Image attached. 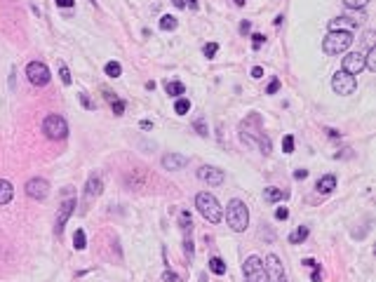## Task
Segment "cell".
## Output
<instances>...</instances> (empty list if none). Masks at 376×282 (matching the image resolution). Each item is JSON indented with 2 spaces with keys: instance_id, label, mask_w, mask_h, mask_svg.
<instances>
[{
  "instance_id": "6da1fadb",
  "label": "cell",
  "mask_w": 376,
  "mask_h": 282,
  "mask_svg": "<svg viewBox=\"0 0 376 282\" xmlns=\"http://www.w3.org/2000/svg\"><path fill=\"white\" fill-rule=\"evenodd\" d=\"M226 223L233 228L235 233H245L249 226V210L242 200H231L226 207Z\"/></svg>"
},
{
  "instance_id": "7a4b0ae2",
  "label": "cell",
  "mask_w": 376,
  "mask_h": 282,
  "mask_svg": "<svg viewBox=\"0 0 376 282\" xmlns=\"http://www.w3.org/2000/svg\"><path fill=\"white\" fill-rule=\"evenodd\" d=\"M195 207H198V212L205 216L210 223H219L223 219L221 205H219V200H216L212 193H198L195 195Z\"/></svg>"
},
{
  "instance_id": "3957f363",
  "label": "cell",
  "mask_w": 376,
  "mask_h": 282,
  "mask_svg": "<svg viewBox=\"0 0 376 282\" xmlns=\"http://www.w3.org/2000/svg\"><path fill=\"white\" fill-rule=\"evenodd\" d=\"M353 45V33H346V31H329L327 38L322 40V50L327 54H341Z\"/></svg>"
},
{
  "instance_id": "277c9868",
  "label": "cell",
  "mask_w": 376,
  "mask_h": 282,
  "mask_svg": "<svg viewBox=\"0 0 376 282\" xmlns=\"http://www.w3.org/2000/svg\"><path fill=\"white\" fill-rule=\"evenodd\" d=\"M43 132H45V137L54 139V141H61V139L68 137V125H66V120H64L61 116H54V113H52V116L45 118Z\"/></svg>"
},
{
  "instance_id": "5b68a950",
  "label": "cell",
  "mask_w": 376,
  "mask_h": 282,
  "mask_svg": "<svg viewBox=\"0 0 376 282\" xmlns=\"http://www.w3.org/2000/svg\"><path fill=\"white\" fill-rule=\"evenodd\" d=\"M355 87H358V80H355V76H350V73H346L341 68V71L334 73L332 78V89L336 94H341V97H348V94L355 92Z\"/></svg>"
},
{
  "instance_id": "8992f818",
  "label": "cell",
  "mask_w": 376,
  "mask_h": 282,
  "mask_svg": "<svg viewBox=\"0 0 376 282\" xmlns=\"http://www.w3.org/2000/svg\"><path fill=\"white\" fill-rule=\"evenodd\" d=\"M245 282H266V268L261 256H249L242 266Z\"/></svg>"
},
{
  "instance_id": "52a82bcc",
  "label": "cell",
  "mask_w": 376,
  "mask_h": 282,
  "mask_svg": "<svg viewBox=\"0 0 376 282\" xmlns=\"http://www.w3.org/2000/svg\"><path fill=\"white\" fill-rule=\"evenodd\" d=\"M264 268H266V282H287V271H285L282 261L275 254L266 256Z\"/></svg>"
},
{
  "instance_id": "ba28073f",
  "label": "cell",
  "mask_w": 376,
  "mask_h": 282,
  "mask_svg": "<svg viewBox=\"0 0 376 282\" xmlns=\"http://www.w3.org/2000/svg\"><path fill=\"white\" fill-rule=\"evenodd\" d=\"M26 78L31 80V85L43 87V85L50 83V68L45 66L43 61H31V64L26 66Z\"/></svg>"
},
{
  "instance_id": "9c48e42d",
  "label": "cell",
  "mask_w": 376,
  "mask_h": 282,
  "mask_svg": "<svg viewBox=\"0 0 376 282\" xmlns=\"http://www.w3.org/2000/svg\"><path fill=\"white\" fill-rule=\"evenodd\" d=\"M198 179L202 183H207V186H219L226 179V174H223V170H219L214 165H202L198 170Z\"/></svg>"
},
{
  "instance_id": "30bf717a",
  "label": "cell",
  "mask_w": 376,
  "mask_h": 282,
  "mask_svg": "<svg viewBox=\"0 0 376 282\" xmlns=\"http://www.w3.org/2000/svg\"><path fill=\"white\" fill-rule=\"evenodd\" d=\"M26 193L35 200H45L47 193H50V183L45 181V179L35 177V179H28L26 181Z\"/></svg>"
},
{
  "instance_id": "8fae6325",
  "label": "cell",
  "mask_w": 376,
  "mask_h": 282,
  "mask_svg": "<svg viewBox=\"0 0 376 282\" xmlns=\"http://www.w3.org/2000/svg\"><path fill=\"white\" fill-rule=\"evenodd\" d=\"M73 210H76V198H64V202H61V210L59 214H57V235H59L61 231H64V226H66L68 216L73 214Z\"/></svg>"
},
{
  "instance_id": "7c38bea8",
  "label": "cell",
  "mask_w": 376,
  "mask_h": 282,
  "mask_svg": "<svg viewBox=\"0 0 376 282\" xmlns=\"http://www.w3.org/2000/svg\"><path fill=\"white\" fill-rule=\"evenodd\" d=\"M343 71L355 76V73L365 71V57L360 54V52H350V54L343 57Z\"/></svg>"
},
{
  "instance_id": "4fadbf2b",
  "label": "cell",
  "mask_w": 376,
  "mask_h": 282,
  "mask_svg": "<svg viewBox=\"0 0 376 282\" xmlns=\"http://www.w3.org/2000/svg\"><path fill=\"white\" fill-rule=\"evenodd\" d=\"M188 165V158L181 153H167L165 158H162V167H165L167 172H177V170H183V167Z\"/></svg>"
},
{
  "instance_id": "5bb4252c",
  "label": "cell",
  "mask_w": 376,
  "mask_h": 282,
  "mask_svg": "<svg viewBox=\"0 0 376 282\" xmlns=\"http://www.w3.org/2000/svg\"><path fill=\"white\" fill-rule=\"evenodd\" d=\"M353 28H358L355 17H346V14H341V17H334L332 22H329V31H346V33H350Z\"/></svg>"
},
{
  "instance_id": "9a60e30c",
  "label": "cell",
  "mask_w": 376,
  "mask_h": 282,
  "mask_svg": "<svg viewBox=\"0 0 376 282\" xmlns=\"http://www.w3.org/2000/svg\"><path fill=\"white\" fill-rule=\"evenodd\" d=\"M336 188V177L334 174H325V177L317 181V193H332Z\"/></svg>"
},
{
  "instance_id": "2e32d148",
  "label": "cell",
  "mask_w": 376,
  "mask_h": 282,
  "mask_svg": "<svg viewBox=\"0 0 376 282\" xmlns=\"http://www.w3.org/2000/svg\"><path fill=\"white\" fill-rule=\"evenodd\" d=\"M101 188H104V183H101L99 177H89L85 193H87V198H97V195H101Z\"/></svg>"
},
{
  "instance_id": "e0dca14e",
  "label": "cell",
  "mask_w": 376,
  "mask_h": 282,
  "mask_svg": "<svg viewBox=\"0 0 376 282\" xmlns=\"http://www.w3.org/2000/svg\"><path fill=\"white\" fill-rule=\"evenodd\" d=\"M12 195H14L12 183L7 181V179H0V205H7V202L12 200Z\"/></svg>"
},
{
  "instance_id": "ac0fdd59",
  "label": "cell",
  "mask_w": 376,
  "mask_h": 282,
  "mask_svg": "<svg viewBox=\"0 0 376 282\" xmlns=\"http://www.w3.org/2000/svg\"><path fill=\"white\" fill-rule=\"evenodd\" d=\"M165 92L170 94V97H181V94L186 92V85L179 83V80H172V83L165 85Z\"/></svg>"
},
{
  "instance_id": "d6986e66",
  "label": "cell",
  "mask_w": 376,
  "mask_h": 282,
  "mask_svg": "<svg viewBox=\"0 0 376 282\" xmlns=\"http://www.w3.org/2000/svg\"><path fill=\"white\" fill-rule=\"evenodd\" d=\"M285 198V193H282L280 188H264V200L266 202H280V200Z\"/></svg>"
},
{
  "instance_id": "ffe728a7",
  "label": "cell",
  "mask_w": 376,
  "mask_h": 282,
  "mask_svg": "<svg viewBox=\"0 0 376 282\" xmlns=\"http://www.w3.org/2000/svg\"><path fill=\"white\" fill-rule=\"evenodd\" d=\"M308 238V226H299L296 231L289 235V242L292 245H299V242H304V240Z\"/></svg>"
},
{
  "instance_id": "44dd1931",
  "label": "cell",
  "mask_w": 376,
  "mask_h": 282,
  "mask_svg": "<svg viewBox=\"0 0 376 282\" xmlns=\"http://www.w3.org/2000/svg\"><path fill=\"white\" fill-rule=\"evenodd\" d=\"M210 271L216 273V275H223V273H226V261L219 259V256H212L210 259Z\"/></svg>"
},
{
  "instance_id": "7402d4cb",
  "label": "cell",
  "mask_w": 376,
  "mask_h": 282,
  "mask_svg": "<svg viewBox=\"0 0 376 282\" xmlns=\"http://www.w3.org/2000/svg\"><path fill=\"white\" fill-rule=\"evenodd\" d=\"M179 226H181L183 233H191V228H193V219H191V212H181V214H179Z\"/></svg>"
},
{
  "instance_id": "603a6c76",
  "label": "cell",
  "mask_w": 376,
  "mask_h": 282,
  "mask_svg": "<svg viewBox=\"0 0 376 282\" xmlns=\"http://www.w3.org/2000/svg\"><path fill=\"white\" fill-rule=\"evenodd\" d=\"M188 111H191V101H188V99H181V97H179L177 104H174V113H177V116H186Z\"/></svg>"
},
{
  "instance_id": "cb8c5ba5",
  "label": "cell",
  "mask_w": 376,
  "mask_h": 282,
  "mask_svg": "<svg viewBox=\"0 0 376 282\" xmlns=\"http://www.w3.org/2000/svg\"><path fill=\"white\" fill-rule=\"evenodd\" d=\"M177 26H179L177 17H170V14H165V17L160 19V28H162V31H174Z\"/></svg>"
},
{
  "instance_id": "d4e9b609",
  "label": "cell",
  "mask_w": 376,
  "mask_h": 282,
  "mask_svg": "<svg viewBox=\"0 0 376 282\" xmlns=\"http://www.w3.org/2000/svg\"><path fill=\"white\" fill-rule=\"evenodd\" d=\"M104 71H106V76H108V78H118L122 73V68H120V64H118V61H108Z\"/></svg>"
},
{
  "instance_id": "484cf974",
  "label": "cell",
  "mask_w": 376,
  "mask_h": 282,
  "mask_svg": "<svg viewBox=\"0 0 376 282\" xmlns=\"http://www.w3.org/2000/svg\"><path fill=\"white\" fill-rule=\"evenodd\" d=\"M256 141H259V151L264 155H271V139L266 137V134H259L256 137Z\"/></svg>"
},
{
  "instance_id": "4316f807",
  "label": "cell",
  "mask_w": 376,
  "mask_h": 282,
  "mask_svg": "<svg viewBox=\"0 0 376 282\" xmlns=\"http://www.w3.org/2000/svg\"><path fill=\"white\" fill-rule=\"evenodd\" d=\"M365 68L367 71H376V50L374 47H369V52H367V57H365Z\"/></svg>"
},
{
  "instance_id": "83f0119b",
  "label": "cell",
  "mask_w": 376,
  "mask_h": 282,
  "mask_svg": "<svg viewBox=\"0 0 376 282\" xmlns=\"http://www.w3.org/2000/svg\"><path fill=\"white\" fill-rule=\"evenodd\" d=\"M193 129L200 134V137H207V134H210V127H207V122L202 120V118H198V120L193 122Z\"/></svg>"
},
{
  "instance_id": "f1b7e54d",
  "label": "cell",
  "mask_w": 376,
  "mask_h": 282,
  "mask_svg": "<svg viewBox=\"0 0 376 282\" xmlns=\"http://www.w3.org/2000/svg\"><path fill=\"white\" fill-rule=\"evenodd\" d=\"M57 66H59V76H61V83H64V85H71V73H68V66H66V64H64V61H59V64H57Z\"/></svg>"
},
{
  "instance_id": "f546056e",
  "label": "cell",
  "mask_w": 376,
  "mask_h": 282,
  "mask_svg": "<svg viewBox=\"0 0 376 282\" xmlns=\"http://www.w3.org/2000/svg\"><path fill=\"white\" fill-rule=\"evenodd\" d=\"M85 245H87V240H85V231H76V235H73V247L85 249Z\"/></svg>"
},
{
  "instance_id": "4dcf8cb0",
  "label": "cell",
  "mask_w": 376,
  "mask_h": 282,
  "mask_svg": "<svg viewBox=\"0 0 376 282\" xmlns=\"http://www.w3.org/2000/svg\"><path fill=\"white\" fill-rule=\"evenodd\" d=\"M111 108H113V113H116V116H122V113H125V101L116 97V99L111 101Z\"/></svg>"
},
{
  "instance_id": "1f68e13d",
  "label": "cell",
  "mask_w": 376,
  "mask_h": 282,
  "mask_svg": "<svg viewBox=\"0 0 376 282\" xmlns=\"http://www.w3.org/2000/svg\"><path fill=\"white\" fill-rule=\"evenodd\" d=\"M343 3H346V7H350V10H362V7H367L369 0H343Z\"/></svg>"
},
{
  "instance_id": "d6a6232c",
  "label": "cell",
  "mask_w": 376,
  "mask_h": 282,
  "mask_svg": "<svg viewBox=\"0 0 376 282\" xmlns=\"http://www.w3.org/2000/svg\"><path fill=\"white\" fill-rule=\"evenodd\" d=\"M282 151H285V153H292L294 151V137L292 134H287V137L282 139Z\"/></svg>"
},
{
  "instance_id": "836d02e7",
  "label": "cell",
  "mask_w": 376,
  "mask_h": 282,
  "mask_svg": "<svg viewBox=\"0 0 376 282\" xmlns=\"http://www.w3.org/2000/svg\"><path fill=\"white\" fill-rule=\"evenodd\" d=\"M202 52H205L207 59H212V57H214L216 52H219V45H216V43H207V45H205V50H202Z\"/></svg>"
},
{
  "instance_id": "e575fe53",
  "label": "cell",
  "mask_w": 376,
  "mask_h": 282,
  "mask_svg": "<svg viewBox=\"0 0 376 282\" xmlns=\"http://www.w3.org/2000/svg\"><path fill=\"white\" fill-rule=\"evenodd\" d=\"M183 252H186L188 261L193 259V240H191V235H188V238H186V240H183Z\"/></svg>"
},
{
  "instance_id": "d590c367",
  "label": "cell",
  "mask_w": 376,
  "mask_h": 282,
  "mask_svg": "<svg viewBox=\"0 0 376 282\" xmlns=\"http://www.w3.org/2000/svg\"><path fill=\"white\" fill-rule=\"evenodd\" d=\"M264 33H254L252 35V47H254V50H261V45H264Z\"/></svg>"
},
{
  "instance_id": "8d00e7d4",
  "label": "cell",
  "mask_w": 376,
  "mask_h": 282,
  "mask_svg": "<svg viewBox=\"0 0 376 282\" xmlns=\"http://www.w3.org/2000/svg\"><path fill=\"white\" fill-rule=\"evenodd\" d=\"M275 219H277V221H287V219H289V210H287V207H280V210L275 212Z\"/></svg>"
},
{
  "instance_id": "74e56055",
  "label": "cell",
  "mask_w": 376,
  "mask_h": 282,
  "mask_svg": "<svg viewBox=\"0 0 376 282\" xmlns=\"http://www.w3.org/2000/svg\"><path fill=\"white\" fill-rule=\"evenodd\" d=\"M277 89H280V80H277V78H273L271 83H268V87H266V92H268V94H275Z\"/></svg>"
},
{
  "instance_id": "f35d334b",
  "label": "cell",
  "mask_w": 376,
  "mask_h": 282,
  "mask_svg": "<svg viewBox=\"0 0 376 282\" xmlns=\"http://www.w3.org/2000/svg\"><path fill=\"white\" fill-rule=\"evenodd\" d=\"M162 280H165V282H181V277H179V275H174V273H172V271H165V275H162Z\"/></svg>"
},
{
  "instance_id": "ab89813d",
  "label": "cell",
  "mask_w": 376,
  "mask_h": 282,
  "mask_svg": "<svg viewBox=\"0 0 376 282\" xmlns=\"http://www.w3.org/2000/svg\"><path fill=\"white\" fill-rule=\"evenodd\" d=\"M80 101H83V106H85V108H87V111H92V108H94V104H92V101H89V97H87V94H85V92H80Z\"/></svg>"
},
{
  "instance_id": "60d3db41",
  "label": "cell",
  "mask_w": 376,
  "mask_h": 282,
  "mask_svg": "<svg viewBox=\"0 0 376 282\" xmlns=\"http://www.w3.org/2000/svg\"><path fill=\"white\" fill-rule=\"evenodd\" d=\"M310 280H313V282H320L322 280V268H320V266H315V268H313V275H310Z\"/></svg>"
},
{
  "instance_id": "b9f144b4",
  "label": "cell",
  "mask_w": 376,
  "mask_h": 282,
  "mask_svg": "<svg viewBox=\"0 0 376 282\" xmlns=\"http://www.w3.org/2000/svg\"><path fill=\"white\" fill-rule=\"evenodd\" d=\"M54 3L59 7H73V5H76V0H54Z\"/></svg>"
},
{
  "instance_id": "7bdbcfd3",
  "label": "cell",
  "mask_w": 376,
  "mask_h": 282,
  "mask_svg": "<svg viewBox=\"0 0 376 282\" xmlns=\"http://www.w3.org/2000/svg\"><path fill=\"white\" fill-rule=\"evenodd\" d=\"M306 177H308V170H296L294 172V179H299V181L301 179H306Z\"/></svg>"
},
{
  "instance_id": "ee69618b",
  "label": "cell",
  "mask_w": 376,
  "mask_h": 282,
  "mask_svg": "<svg viewBox=\"0 0 376 282\" xmlns=\"http://www.w3.org/2000/svg\"><path fill=\"white\" fill-rule=\"evenodd\" d=\"M249 28H252V24H249V22H240V33H242V35L249 33Z\"/></svg>"
},
{
  "instance_id": "f6af8a7d",
  "label": "cell",
  "mask_w": 376,
  "mask_h": 282,
  "mask_svg": "<svg viewBox=\"0 0 376 282\" xmlns=\"http://www.w3.org/2000/svg\"><path fill=\"white\" fill-rule=\"evenodd\" d=\"M183 3H186V7H188V10H193V12L198 10V0H183Z\"/></svg>"
},
{
  "instance_id": "bcb514c9",
  "label": "cell",
  "mask_w": 376,
  "mask_h": 282,
  "mask_svg": "<svg viewBox=\"0 0 376 282\" xmlns=\"http://www.w3.org/2000/svg\"><path fill=\"white\" fill-rule=\"evenodd\" d=\"M261 76H264V68H261V66L252 68V78H261Z\"/></svg>"
},
{
  "instance_id": "7dc6e473",
  "label": "cell",
  "mask_w": 376,
  "mask_h": 282,
  "mask_svg": "<svg viewBox=\"0 0 376 282\" xmlns=\"http://www.w3.org/2000/svg\"><path fill=\"white\" fill-rule=\"evenodd\" d=\"M141 129H153V122H151V120H141Z\"/></svg>"
},
{
  "instance_id": "c3c4849f",
  "label": "cell",
  "mask_w": 376,
  "mask_h": 282,
  "mask_svg": "<svg viewBox=\"0 0 376 282\" xmlns=\"http://www.w3.org/2000/svg\"><path fill=\"white\" fill-rule=\"evenodd\" d=\"M327 134H329V137H332V139H339V137H341V134H339L336 129H327Z\"/></svg>"
},
{
  "instance_id": "681fc988",
  "label": "cell",
  "mask_w": 376,
  "mask_h": 282,
  "mask_svg": "<svg viewBox=\"0 0 376 282\" xmlns=\"http://www.w3.org/2000/svg\"><path fill=\"white\" fill-rule=\"evenodd\" d=\"M172 3H174V5H177L179 10H183V7H186V3H183V0H172Z\"/></svg>"
},
{
  "instance_id": "f907efd6",
  "label": "cell",
  "mask_w": 376,
  "mask_h": 282,
  "mask_svg": "<svg viewBox=\"0 0 376 282\" xmlns=\"http://www.w3.org/2000/svg\"><path fill=\"white\" fill-rule=\"evenodd\" d=\"M304 266H310V268H315L317 264H315V261H313V259H306V261H304Z\"/></svg>"
},
{
  "instance_id": "816d5d0a",
  "label": "cell",
  "mask_w": 376,
  "mask_h": 282,
  "mask_svg": "<svg viewBox=\"0 0 376 282\" xmlns=\"http://www.w3.org/2000/svg\"><path fill=\"white\" fill-rule=\"evenodd\" d=\"M233 3H235V5H238V7H242L245 3H247V0H233Z\"/></svg>"
},
{
  "instance_id": "f5cc1de1",
  "label": "cell",
  "mask_w": 376,
  "mask_h": 282,
  "mask_svg": "<svg viewBox=\"0 0 376 282\" xmlns=\"http://www.w3.org/2000/svg\"><path fill=\"white\" fill-rule=\"evenodd\" d=\"M89 3H94V0H89Z\"/></svg>"
}]
</instances>
